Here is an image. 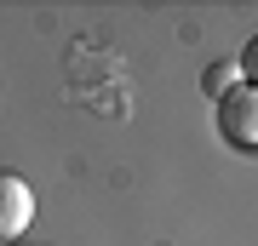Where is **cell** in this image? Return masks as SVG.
I'll use <instances>...</instances> for the list:
<instances>
[{"label": "cell", "instance_id": "1", "mask_svg": "<svg viewBox=\"0 0 258 246\" xmlns=\"http://www.w3.org/2000/svg\"><path fill=\"white\" fill-rule=\"evenodd\" d=\"M218 132L230 149H258V86H235L218 98Z\"/></svg>", "mask_w": 258, "mask_h": 246}, {"label": "cell", "instance_id": "2", "mask_svg": "<svg viewBox=\"0 0 258 246\" xmlns=\"http://www.w3.org/2000/svg\"><path fill=\"white\" fill-rule=\"evenodd\" d=\"M29 223H35V189H29L18 172H6V166H0V246L23 240Z\"/></svg>", "mask_w": 258, "mask_h": 246}, {"label": "cell", "instance_id": "3", "mask_svg": "<svg viewBox=\"0 0 258 246\" xmlns=\"http://www.w3.org/2000/svg\"><path fill=\"white\" fill-rule=\"evenodd\" d=\"M235 86H241V63H235V57H218V63H207V74H201V92H207L212 103H218V98H230Z\"/></svg>", "mask_w": 258, "mask_h": 246}, {"label": "cell", "instance_id": "4", "mask_svg": "<svg viewBox=\"0 0 258 246\" xmlns=\"http://www.w3.org/2000/svg\"><path fill=\"white\" fill-rule=\"evenodd\" d=\"M235 63H241V86H258V35L241 46V57H235Z\"/></svg>", "mask_w": 258, "mask_h": 246}, {"label": "cell", "instance_id": "5", "mask_svg": "<svg viewBox=\"0 0 258 246\" xmlns=\"http://www.w3.org/2000/svg\"><path fill=\"white\" fill-rule=\"evenodd\" d=\"M12 246H29V240H12Z\"/></svg>", "mask_w": 258, "mask_h": 246}]
</instances>
